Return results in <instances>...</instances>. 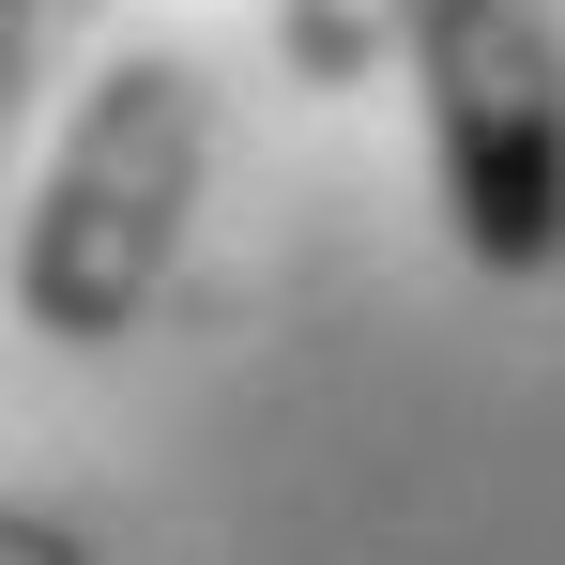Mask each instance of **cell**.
<instances>
[{
	"instance_id": "6da1fadb",
	"label": "cell",
	"mask_w": 565,
	"mask_h": 565,
	"mask_svg": "<svg viewBox=\"0 0 565 565\" xmlns=\"http://www.w3.org/2000/svg\"><path fill=\"white\" fill-rule=\"evenodd\" d=\"M199 184H214V77L184 46L107 62L15 199V321L46 352H122L199 230Z\"/></svg>"
},
{
	"instance_id": "3957f363",
	"label": "cell",
	"mask_w": 565,
	"mask_h": 565,
	"mask_svg": "<svg viewBox=\"0 0 565 565\" xmlns=\"http://www.w3.org/2000/svg\"><path fill=\"white\" fill-rule=\"evenodd\" d=\"M413 15L428 0H276V62L306 93H367L382 62H413Z\"/></svg>"
},
{
	"instance_id": "7a4b0ae2",
	"label": "cell",
	"mask_w": 565,
	"mask_h": 565,
	"mask_svg": "<svg viewBox=\"0 0 565 565\" xmlns=\"http://www.w3.org/2000/svg\"><path fill=\"white\" fill-rule=\"evenodd\" d=\"M413 107H428L459 260L504 290L565 276V31H551V0H428L413 15Z\"/></svg>"
},
{
	"instance_id": "277c9868",
	"label": "cell",
	"mask_w": 565,
	"mask_h": 565,
	"mask_svg": "<svg viewBox=\"0 0 565 565\" xmlns=\"http://www.w3.org/2000/svg\"><path fill=\"white\" fill-rule=\"evenodd\" d=\"M93 15H107V0H0V93L31 107L62 62H77V31H93Z\"/></svg>"
},
{
	"instance_id": "5b68a950",
	"label": "cell",
	"mask_w": 565,
	"mask_h": 565,
	"mask_svg": "<svg viewBox=\"0 0 565 565\" xmlns=\"http://www.w3.org/2000/svg\"><path fill=\"white\" fill-rule=\"evenodd\" d=\"M0 565H107L77 520H46V504H0Z\"/></svg>"
}]
</instances>
